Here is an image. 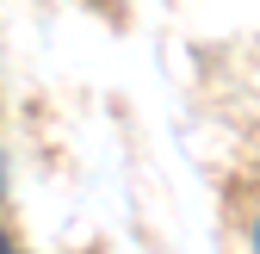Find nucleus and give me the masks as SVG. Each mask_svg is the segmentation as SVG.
I'll list each match as a JSON object with an SVG mask.
<instances>
[{
	"mask_svg": "<svg viewBox=\"0 0 260 254\" xmlns=\"http://www.w3.org/2000/svg\"><path fill=\"white\" fill-rule=\"evenodd\" d=\"M254 248H260V230H254Z\"/></svg>",
	"mask_w": 260,
	"mask_h": 254,
	"instance_id": "nucleus-1",
	"label": "nucleus"
},
{
	"mask_svg": "<svg viewBox=\"0 0 260 254\" xmlns=\"http://www.w3.org/2000/svg\"><path fill=\"white\" fill-rule=\"evenodd\" d=\"M0 254H7V248H0Z\"/></svg>",
	"mask_w": 260,
	"mask_h": 254,
	"instance_id": "nucleus-2",
	"label": "nucleus"
}]
</instances>
